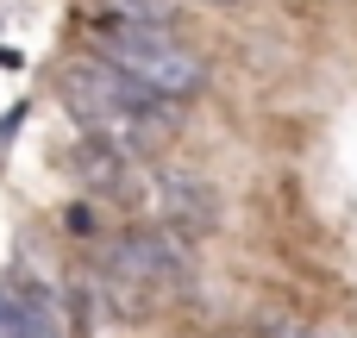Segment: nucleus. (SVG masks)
Wrapping results in <instances>:
<instances>
[{"label":"nucleus","mask_w":357,"mask_h":338,"mask_svg":"<svg viewBox=\"0 0 357 338\" xmlns=\"http://www.w3.org/2000/svg\"><path fill=\"white\" fill-rule=\"evenodd\" d=\"M63 107L82 119L88 138H107V144L126 151V157L157 151V144L182 125L176 100L138 88L132 75H119V69H107V63H94V56H82V63L63 69Z\"/></svg>","instance_id":"obj_1"},{"label":"nucleus","mask_w":357,"mask_h":338,"mask_svg":"<svg viewBox=\"0 0 357 338\" xmlns=\"http://www.w3.org/2000/svg\"><path fill=\"white\" fill-rule=\"evenodd\" d=\"M88 56L132 75L138 88L163 94V100H195L207 88V63L176 38V25H126V19H94L88 31Z\"/></svg>","instance_id":"obj_2"},{"label":"nucleus","mask_w":357,"mask_h":338,"mask_svg":"<svg viewBox=\"0 0 357 338\" xmlns=\"http://www.w3.org/2000/svg\"><path fill=\"white\" fill-rule=\"evenodd\" d=\"M188 270L195 263L176 232H126L107 245V282L119 289V301H126V289H182Z\"/></svg>","instance_id":"obj_3"},{"label":"nucleus","mask_w":357,"mask_h":338,"mask_svg":"<svg viewBox=\"0 0 357 338\" xmlns=\"http://www.w3.org/2000/svg\"><path fill=\"white\" fill-rule=\"evenodd\" d=\"M151 201H157V213H163V226H169L176 238H188V232H201V226H213V220H220L213 188H207V182H195V176H163Z\"/></svg>","instance_id":"obj_4"},{"label":"nucleus","mask_w":357,"mask_h":338,"mask_svg":"<svg viewBox=\"0 0 357 338\" xmlns=\"http://www.w3.org/2000/svg\"><path fill=\"white\" fill-rule=\"evenodd\" d=\"M6 338H69L63 314H56V295H50L44 282H19V295H13V326H6Z\"/></svg>","instance_id":"obj_5"},{"label":"nucleus","mask_w":357,"mask_h":338,"mask_svg":"<svg viewBox=\"0 0 357 338\" xmlns=\"http://www.w3.org/2000/svg\"><path fill=\"white\" fill-rule=\"evenodd\" d=\"M100 19H126V25H176V0H100Z\"/></svg>","instance_id":"obj_6"},{"label":"nucleus","mask_w":357,"mask_h":338,"mask_svg":"<svg viewBox=\"0 0 357 338\" xmlns=\"http://www.w3.org/2000/svg\"><path fill=\"white\" fill-rule=\"evenodd\" d=\"M207 6H238V0H207Z\"/></svg>","instance_id":"obj_7"}]
</instances>
